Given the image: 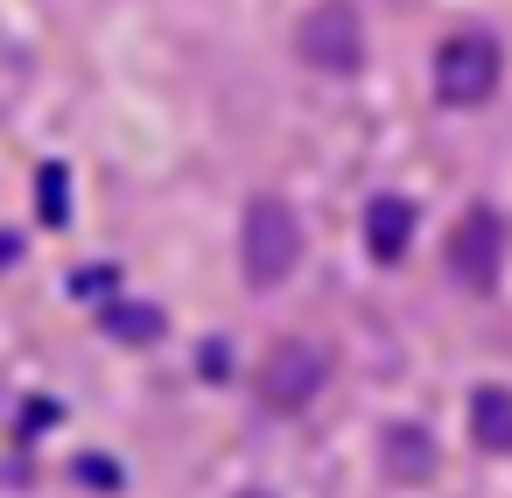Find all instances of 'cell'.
Instances as JSON below:
<instances>
[{
  "label": "cell",
  "instance_id": "4",
  "mask_svg": "<svg viewBox=\"0 0 512 498\" xmlns=\"http://www.w3.org/2000/svg\"><path fill=\"white\" fill-rule=\"evenodd\" d=\"M498 71H505V57H498V43L491 36H449L442 50H435V92H442V106H484L491 92H498Z\"/></svg>",
  "mask_w": 512,
  "mask_h": 498
},
{
  "label": "cell",
  "instance_id": "8",
  "mask_svg": "<svg viewBox=\"0 0 512 498\" xmlns=\"http://www.w3.org/2000/svg\"><path fill=\"white\" fill-rule=\"evenodd\" d=\"M386 470H393L400 484H428V470H435V435H428L421 421L386 428Z\"/></svg>",
  "mask_w": 512,
  "mask_h": 498
},
{
  "label": "cell",
  "instance_id": "6",
  "mask_svg": "<svg viewBox=\"0 0 512 498\" xmlns=\"http://www.w3.org/2000/svg\"><path fill=\"white\" fill-rule=\"evenodd\" d=\"M407 246H414V204L407 197H372L365 204V253L379 267H393Z\"/></svg>",
  "mask_w": 512,
  "mask_h": 498
},
{
  "label": "cell",
  "instance_id": "9",
  "mask_svg": "<svg viewBox=\"0 0 512 498\" xmlns=\"http://www.w3.org/2000/svg\"><path fill=\"white\" fill-rule=\"evenodd\" d=\"M106 330H113L120 344H155V337H162V309H148V302H113V309H106Z\"/></svg>",
  "mask_w": 512,
  "mask_h": 498
},
{
  "label": "cell",
  "instance_id": "3",
  "mask_svg": "<svg viewBox=\"0 0 512 498\" xmlns=\"http://www.w3.org/2000/svg\"><path fill=\"white\" fill-rule=\"evenodd\" d=\"M323 379H330V351L309 344V337H281V344L260 358L253 393H260V407H274V414H302V407L323 393Z\"/></svg>",
  "mask_w": 512,
  "mask_h": 498
},
{
  "label": "cell",
  "instance_id": "5",
  "mask_svg": "<svg viewBox=\"0 0 512 498\" xmlns=\"http://www.w3.org/2000/svg\"><path fill=\"white\" fill-rule=\"evenodd\" d=\"M449 267H456V281L477 288V295L498 281V267H505V225H498L491 204H470V211L456 218V232H449Z\"/></svg>",
  "mask_w": 512,
  "mask_h": 498
},
{
  "label": "cell",
  "instance_id": "2",
  "mask_svg": "<svg viewBox=\"0 0 512 498\" xmlns=\"http://www.w3.org/2000/svg\"><path fill=\"white\" fill-rule=\"evenodd\" d=\"M295 57L323 78H351L365 64V29L351 0H316V8L295 22Z\"/></svg>",
  "mask_w": 512,
  "mask_h": 498
},
{
  "label": "cell",
  "instance_id": "7",
  "mask_svg": "<svg viewBox=\"0 0 512 498\" xmlns=\"http://www.w3.org/2000/svg\"><path fill=\"white\" fill-rule=\"evenodd\" d=\"M470 435L484 456H512V386H477L470 400Z\"/></svg>",
  "mask_w": 512,
  "mask_h": 498
},
{
  "label": "cell",
  "instance_id": "11",
  "mask_svg": "<svg viewBox=\"0 0 512 498\" xmlns=\"http://www.w3.org/2000/svg\"><path fill=\"white\" fill-rule=\"evenodd\" d=\"M239 498H274V491H260V484H253V491H239Z\"/></svg>",
  "mask_w": 512,
  "mask_h": 498
},
{
  "label": "cell",
  "instance_id": "1",
  "mask_svg": "<svg viewBox=\"0 0 512 498\" xmlns=\"http://www.w3.org/2000/svg\"><path fill=\"white\" fill-rule=\"evenodd\" d=\"M239 267H246V288H281V281L302 267V218H295L281 197H253V204H246Z\"/></svg>",
  "mask_w": 512,
  "mask_h": 498
},
{
  "label": "cell",
  "instance_id": "10",
  "mask_svg": "<svg viewBox=\"0 0 512 498\" xmlns=\"http://www.w3.org/2000/svg\"><path fill=\"white\" fill-rule=\"evenodd\" d=\"M36 197H43V225H64V218H71V183H64V169H43V176H36Z\"/></svg>",
  "mask_w": 512,
  "mask_h": 498
}]
</instances>
